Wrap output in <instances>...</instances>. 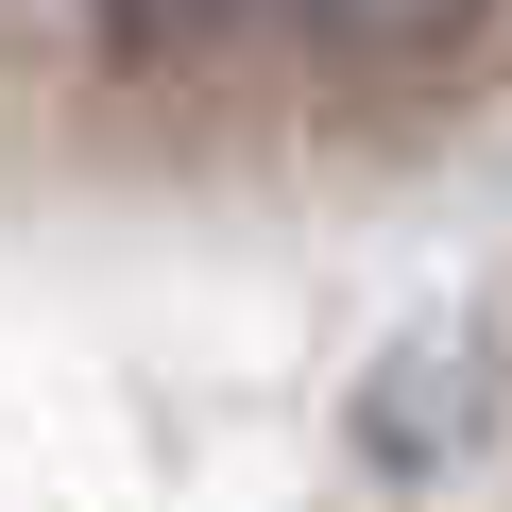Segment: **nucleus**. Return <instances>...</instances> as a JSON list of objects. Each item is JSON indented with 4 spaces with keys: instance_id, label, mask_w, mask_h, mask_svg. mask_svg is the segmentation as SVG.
<instances>
[{
    "instance_id": "obj_2",
    "label": "nucleus",
    "mask_w": 512,
    "mask_h": 512,
    "mask_svg": "<svg viewBox=\"0 0 512 512\" xmlns=\"http://www.w3.org/2000/svg\"><path fill=\"white\" fill-rule=\"evenodd\" d=\"M120 35H239V18H291V0H103Z\"/></svg>"
},
{
    "instance_id": "obj_1",
    "label": "nucleus",
    "mask_w": 512,
    "mask_h": 512,
    "mask_svg": "<svg viewBox=\"0 0 512 512\" xmlns=\"http://www.w3.org/2000/svg\"><path fill=\"white\" fill-rule=\"evenodd\" d=\"M291 18L325 52H444V35H478V0H291Z\"/></svg>"
}]
</instances>
